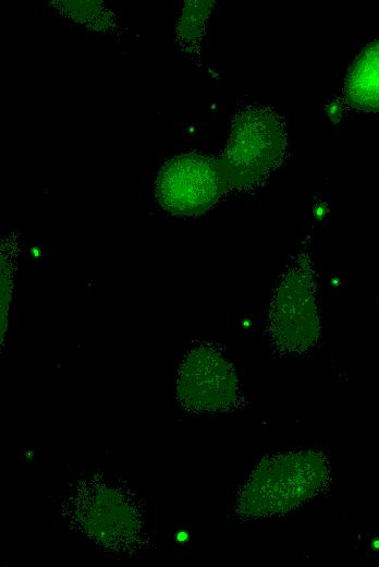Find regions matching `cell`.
<instances>
[{"label": "cell", "mask_w": 379, "mask_h": 567, "mask_svg": "<svg viewBox=\"0 0 379 567\" xmlns=\"http://www.w3.org/2000/svg\"><path fill=\"white\" fill-rule=\"evenodd\" d=\"M286 146L280 119L270 110L248 108L233 121L229 142L219 158L231 188H250L281 162Z\"/></svg>", "instance_id": "cell-2"}, {"label": "cell", "mask_w": 379, "mask_h": 567, "mask_svg": "<svg viewBox=\"0 0 379 567\" xmlns=\"http://www.w3.org/2000/svg\"><path fill=\"white\" fill-rule=\"evenodd\" d=\"M345 98L359 110H379V40L355 60L345 81Z\"/></svg>", "instance_id": "cell-6"}, {"label": "cell", "mask_w": 379, "mask_h": 567, "mask_svg": "<svg viewBox=\"0 0 379 567\" xmlns=\"http://www.w3.org/2000/svg\"><path fill=\"white\" fill-rule=\"evenodd\" d=\"M155 188L167 212L195 216L212 207L231 186L219 158L182 154L163 165Z\"/></svg>", "instance_id": "cell-3"}, {"label": "cell", "mask_w": 379, "mask_h": 567, "mask_svg": "<svg viewBox=\"0 0 379 567\" xmlns=\"http://www.w3.org/2000/svg\"><path fill=\"white\" fill-rule=\"evenodd\" d=\"M270 328L277 345L301 352L319 336L320 323L310 266L301 262L281 279L270 310Z\"/></svg>", "instance_id": "cell-4"}, {"label": "cell", "mask_w": 379, "mask_h": 567, "mask_svg": "<svg viewBox=\"0 0 379 567\" xmlns=\"http://www.w3.org/2000/svg\"><path fill=\"white\" fill-rule=\"evenodd\" d=\"M178 397L183 407L196 412L230 409L239 398L234 370L215 349L196 348L181 365Z\"/></svg>", "instance_id": "cell-5"}, {"label": "cell", "mask_w": 379, "mask_h": 567, "mask_svg": "<svg viewBox=\"0 0 379 567\" xmlns=\"http://www.w3.org/2000/svg\"><path fill=\"white\" fill-rule=\"evenodd\" d=\"M328 469L323 458L296 451L269 458L252 473L240 493V511L250 518L286 512L315 495Z\"/></svg>", "instance_id": "cell-1"}, {"label": "cell", "mask_w": 379, "mask_h": 567, "mask_svg": "<svg viewBox=\"0 0 379 567\" xmlns=\"http://www.w3.org/2000/svg\"><path fill=\"white\" fill-rule=\"evenodd\" d=\"M178 539L179 540H184V539H186V534L181 532V533H179Z\"/></svg>", "instance_id": "cell-7"}]
</instances>
